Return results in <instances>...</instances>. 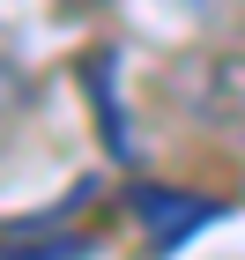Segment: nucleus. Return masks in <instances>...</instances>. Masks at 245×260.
Masks as SVG:
<instances>
[{"label":"nucleus","mask_w":245,"mask_h":260,"mask_svg":"<svg viewBox=\"0 0 245 260\" xmlns=\"http://www.w3.org/2000/svg\"><path fill=\"white\" fill-rule=\"evenodd\" d=\"M142 223H149V238L171 253V245H186L193 231L216 223V201H163V193H142Z\"/></svg>","instance_id":"nucleus-1"},{"label":"nucleus","mask_w":245,"mask_h":260,"mask_svg":"<svg viewBox=\"0 0 245 260\" xmlns=\"http://www.w3.org/2000/svg\"><path fill=\"white\" fill-rule=\"evenodd\" d=\"M15 104H22V82L0 67V126H8V112H15Z\"/></svg>","instance_id":"nucleus-2"},{"label":"nucleus","mask_w":245,"mask_h":260,"mask_svg":"<svg viewBox=\"0 0 245 260\" xmlns=\"http://www.w3.org/2000/svg\"><path fill=\"white\" fill-rule=\"evenodd\" d=\"M201 8H208V0H201Z\"/></svg>","instance_id":"nucleus-3"}]
</instances>
